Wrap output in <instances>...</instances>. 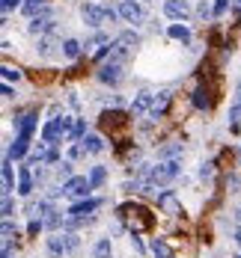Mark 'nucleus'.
<instances>
[{"label": "nucleus", "instance_id": "nucleus-1", "mask_svg": "<svg viewBox=\"0 0 241 258\" xmlns=\"http://www.w3.org/2000/svg\"><path fill=\"white\" fill-rule=\"evenodd\" d=\"M179 166L182 160H158V166H152V178L155 184H170V181L179 175Z\"/></svg>", "mask_w": 241, "mask_h": 258}, {"label": "nucleus", "instance_id": "nucleus-2", "mask_svg": "<svg viewBox=\"0 0 241 258\" xmlns=\"http://www.w3.org/2000/svg\"><path fill=\"white\" fill-rule=\"evenodd\" d=\"M63 193H69L72 199H86L92 193V184H89V178H83V175H72L69 181H63Z\"/></svg>", "mask_w": 241, "mask_h": 258}, {"label": "nucleus", "instance_id": "nucleus-3", "mask_svg": "<svg viewBox=\"0 0 241 258\" xmlns=\"http://www.w3.org/2000/svg\"><path fill=\"white\" fill-rule=\"evenodd\" d=\"M119 18L128 21V24H143L146 21V9L140 3H134V0H122L119 3Z\"/></svg>", "mask_w": 241, "mask_h": 258}, {"label": "nucleus", "instance_id": "nucleus-4", "mask_svg": "<svg viewBox=\"0 0 241 258\" xmlns=\"http://www.w3.org/2000/svg\"><path fill=\"white\" fill-rule=\"evenodd\" d=\"M80 18H83L86 27L99 30V27L105 24V6H99V3H83V6H80Z\"/></svg>", "mask_w": 241, "mask_h": 258}, {"label": "nucleus", "instance_id": "nucleus-5", "mask_svg": "<svg viewBox=\"0 0 241 258\" xmlns=\"http://www.w3.org/2000/svg\"><path fill=\"white\" fill-rule=\"evenodd\" d=\"M99 208H102V199H78L75 205L69 208L66 217H72V220H89V214L99 211Z\"/></svg>", "mask_w": 241, "mask_h": 258}, {"label": "nucleus", "instance_id": "nucleus-6", "mask_svg": "<svg viewBox=\"0 0 241 258\" xmlns=\"http://www.w3.org/2000/svg\"><path fill=\"white\" fill-rule=\"evenodd\" d=\"M95 78L102 80V83H110V86H116V83L122 80V62H116V59H110V62H102Z\"/></svg>", "mask_w": 241, "mask_h": 258}, {"label": "nucleus", "instance_id": "nucleus-7", "mask_svg": "<svg viewBox=\"0 0 241 258\" xmlns=\"http://www.w3.org/2000/svg\"><path fill=\"white\" fill-rule=\"evenodd\" d=\"M27 30H30L33 36H45V33H51V30H54L51 9H45L42 15H36V18H30V24H27Z\"/></svg>", "mask_w": 241, "mask_h": 258}, {"label": "nucleus", "instance_id": "nucleus-8", "mask_svg": "<svg viewBox=\"0 0 241 258\" xmlns=\"http://www.w3.org/2000/svg\"><path fill=\"white\" fill-rule=\"evenodd\" d=\"M164 15L173 18V21H185L187 15H190V6H187L185 0H164Z\"/></svg>", "mask_w": 241, "mask_h": 258}, {"label": "nucleus", "instance_id": "nucleus-9", "mask_svg": "<svg viewBox=\"0 0 241 258\" xmlns=\"http://www.w3.org/2000/svg\"><path fill=\"white\" fill-rule=\"evenodd\" d=\"M30 137H33V134H18V137H15V143L9 146L6 157H9V160H21V157L27 155V149H30Z\"/></svg>", "mask_w": 241, "mask_h": 258}, {"label": "nucleus", "instance_id": "nucleus-10", "mask_svg": "<svg viewBox=\"0 0 241 258\" xmlns=\"http://www.w3.org/2000/svg\"><path fill=\"white\" fill-rule=\"evenodd\" d=\"M60 137H66L63 128H60V119H51V122L42 128V140H45V143H51V146H57V140H60Z\"/></svg>", "mask_w": 241, "mask_h": 258}, {"label": "nucleus", "instance_id": "nucleus-11", "mask_svg": "<svg viewBox=\"0 0 241 258\" xmlns=\"http://www.w3.org/2000/svg\"><path fill=\"white\" fill-rule=\"evenodd\" d=\"M152 107H155L152 95H149V92H140V95L131 101V113L134 116H137V113H152Z\"/></svg>", "mask_w": 241, "mask_h": 258}, {"label": "nucleus", "instance_id": "nucleus-12", "mask_svg": "<svg viewBox=\"0 0 241 258\" xmlns=\"http://www.w3.org/2000/svg\"><path fill=\"white\" fill-rule=\"evenodd\" d=\"M80 146L86 149V155H99V152H105V140H102L99 134H86V137L80 140Z\"/></svg>", "mask_w": 241, "mask_h": 258}, {"label": "nucleus", "instance_id": "nucleus-13", "mask_svg": "<svg viewBox=\"0 0 241 258\" xmlns=\"http://www.w3.org/2000/svg\"><path fill=\"white\" fill-rule=\"evenodd\" d=\"M15 128H18V134H33V128H36V110L18 116V119H15Z\"/></svg>", "mask_w": 241, "mask_h": 258}, {"label": "nucleus", "instance_id": "nucleus-14", "mask_svg": "<svg viewBox=\"0 0 241 258\" xmlns=\"http://www.w3.org/2000/svg\"><path fill=\"white\" fill-rule=\"evenodd\" d=\"M48 6H45V0H24L21 3V12H24L27 18H36V15H42Z\"/></svg>", "mask_w": 241, "mask_h": 258}, {"label": "nucleus", "instance_id": "nucleus-15", "mask_svg": "<svg viewBox=\"0 0 241 258\" xmlns=\"http://www.w3.org/2000/svg\"><path fill=\"white\" fill-rule=\"evenodd\" d=\"M15 190V181H12V160L3 157V196H9Z\"/></svg>", "mask_w": 241, "mask_h": 258}, {"label": "nucleus", "instance_id": "nucleus-16", "mask_svg": "<svg viewBox=\"0 0 241 258\" xmlns=\"http://www.w3.org/2000/svg\"><path fill=\"white\" fill-rule=\"evenodd\" d=\"M80 51H83V45H80L78 39H66V42H63V56H66V59H78Z\"/></svg>", "mask_w": 241, "mask_h": 258}, {"label": "nucleus", "instance_id": "nucleus-17", "mask_svg": "<svg viewBox=\"0 0 241 258\" xmlns=\"http://www.w3.org/2000/svg\"><path fill=\"white\" fill-rule=\"evenodd\" d=\"M229 119H232V131L241 128V86L235 89V101L229 107Z\"/></svg>", "mask_w": 241, "mask_h": 258}, {"label": "nucleus", "instance_id": "nucleus-18", "mask_svg": "<svg viewBox=\"0 0 241 258\" xmlns=\"http://www.w3.org/2000/svg\"><path fill=\"white\" fill-rule=\"evenodd\" d=\"M170 36H173V39H179L182 45L190 42V30H187V24H182V21H179V24H170Z\"/></svg>", "mask_w": 241, "mask_h": 258}, {"label": "nucleus", "instance_id": "nucleus-19", "mask_svg": "<svg viewBox=\"0 0 241 258\" xmlns=\"http://www.w3.org/2000/svg\"><path fill=\"white\" fill-rule=\"evenodd\" d=\"M86 178H89V184H92V190H99V187L105 184V178H107V169H105V166H92Z\"/></svg>", "mask_w": 241, "mask_h": 258}, {"label": "nucleus", "instance_id": "nucleus-20", "mask_svg": "<svg viewBox=\"0 0 241 258\" xmlns=\"http://www.w3.org/2000/svg\"><path fill=\"white\" fill-rule=\"evenodd\" d=\"M209 104H212L209 92H206L203 86H197V89H194V107H197V110H209Z\"/></svg>", "mask_w": 241, "mask_h": 258}, {"label": "nucleus", "instance_id": "nucleus-21", "mask_svg": "<svg viewBox=\"0 0 241 258\" xmlns=\"http://www.w3.org/2000/svg\"><path fill=\"white\" fill-rule=\"evenodd\" d=\"M152 255L155 258H173V249L167 246V240L155 237V240H152Z\"/></svg>", "mask_w": 241, "mask_h": 258}, {"label": "nucleus", "instance_id": "nucleus-22", "mask_svg": "<svg viewBox=\"0 0 241 258\" xmlns=\"http://www.w3.org/2000/svg\"><path fill=\"white\" fill-rule=\"evenodd\" d=\"M18 193L21 196H30L33 193V175H30V169H21V181H18Z\"/></svg>", "mask_w": 241, "mask_h": 258}, {"label": "nucleus", "instance_id": "nucleus-23", "mask_svg": "<svg viewBox=\"0 0 241 258\" xmlns=\"http://www.w3.org/2000/svg\"><path fill=\"white\" fill-rule=\"evenodd\" d=\"M167 104H170V92H161V98L155 101V107H152V113H149V116H152V119H161V116H164V110H167Z\"/></svg>", "mask_w": 241, "mask_h": 258}, {"label": "nucleus", "instance_id": "nucleus-24", "mask_svg": "<svg viewBox=\"0 0 241 258\" xmlns=\"http://www.w3.org/2000/svg\"><path fill=\"white\" fill-rule=\"evenodd\" d=\"M83 137H86V122H83V119H75V128L69 134V143H80Z\"/></svg>", "mask_w": 241, "mask_h": 258}, {"label": "nucleus", "instance_id": "nucleus-25", "mask_svg": "<svg viewBox=\"0 0 241 258\" xmlns=\"http://www.w3.org/2000/svg\"><path fill=\"white\" fill-rule=\"evenodd\" d=\"M92 255H95V258H110V237H102V240L95 243Z\"/></svg>", "mask_w": 241, "mask_h": 258}, {"label": "nucleus", "instance_id": "nucleus-26", "mask_svg": "<svg viewBox=\"0 0 241 258\" xmlns=\"http://www.w3.org/2000/svg\"><path fill=\"white\" fill-rule=\"evenodd\" d=\"M48 249H51L54 255H63L66 252V237H51L48 240Z\"/></svg>", "mask_w": 241, "mask_h": 258}, {"label": "nucleus", "instance_id": "nucleus-27", "mask_svg": "<svg viewBox=\"0 0 241 258\" xmlns=\"http://www.w3.org/2000/svg\"><path fill=\"white\" fill-rule=\"evenodd\" d=\"M57 175L63 181L72 178V160H60V163H57Z\"/></svg>", "mask_w": 241, "mask_h": 258}, {"label": "nucleus", "instance_id": "nucleus-28", "mask_svg": "<svg viewBox=\"0 0 241 258\" xmlns=\"http://www.w3.org/2000/svg\"><path fill=\"white\" fill-rule=\"evenodd\" d=\"M161 205L167 208V211H170V214H176V211H179V205H176V199H173V193H161V199H158Z\"/></svg>", "mask_w": 241, "mask_h": 258}, {"label": "nucleus", "instance_id": "nucleus-29", "mask_svg": "<svg viewBox=\"0 0 241 258\" xmlns=\"http://www.w3.org/2000/svg\"><path fill=\"white\" fill-rule=\"evenodd\" d=\"M197 15H200V18H203V21H209V18H214V6H209V3H206V0H203V3H200V6H197Z\"/></svg>", "mask_w": 241, "mask_h": 258}, {"label": "nucleus", "instance_id": "nucleus-30", "mask_svg": "<svg viewBox=\"0 0 241 258\" xmlns=\"http://www.w3.org/2000/svg\"><path fill=\"white\" fill-rule=\"evenodd\" d=\"M0 211H3V220H12V214H15L12 196H3V205H0Z\"/></svg>", "mask_w": 241, "mask_h": 258}, {"label": "nucleus", "instance_id": "nucleus-31", "mask_svg": "<svg viewBox=\"0 0 241 258\" xmlns=\"http://www.w3.org/2000/svg\"><path fill=\"white\" fill-rule=\"evenodd\" d=\"M3 80H6V83H12V80L18 83V80H21V72L12 69V66H3Z\"/></svg>", "mask_w": 241, "mask_h": 258}, {"label": "nucleus", "instance_id": "nucleus-32", "mask_svg": "<svg viewBox=\"0 0 241 258\" xmlns=\"http://www.w3.org/2000/svg\"><path fill=\"white\" fill-rule=\"evenodd\" d=\"M42 229H45V223H42V220H36V217H33V220H30V226H27V234H30V237H36V234L42 232Z\"/></svg>", "mask_w": 241, "mask_h": 258}, {"label": "nucleus", "instance_id": "nucleus-33", "mask_svg": "<svg viewBox=\"0 0 241 258\" xmlns=\"http://www.w3.org/2000/svg\"><path fill=\"white\" fill-rule=\"evenodd\" d=\"M0 232H3V240H12V237H15V226H12V220H3V229H0Z\"/></svg>", "mask_w": 241, "mask_h": 258}, {"label": "nucleus", "instance_id": "nucleus-34", "mask_svg": "<svg viewBox=\"0 0 241 258\" xmlns=\"http://www.w3.org/2000/svg\"><path fill=\"white\" fill-rule=\"evenodd\" d=\"M21 3H24V0H0V9H3V15H9V12H12L15 6H21Z\"/></svg>", "mask_w": 241, "mask_h": 258}, {"label": "nucleus", "instance_id": "nucleus-35", "mask_svg": "<svg viewBox=\"0 0 241 258\" xmlns=\"http://www.w3.org/2000/svg\"><path fill=\"white\" fill-rule=\"evenodd\" d=\"M212 6H214V18H220V15L229 9V0H214Z\"/></svg>", "mask_w": 241, "mask_h": 258}, {"label": "nucleus", "instance_id": "nucleus-36", "mask_svg": "<svg viewBox=\"0 0 241 258\" xmlns=\"http://www.w3.org/2000/svg\"><path fill=\"white\" fill-rule=\"evenodd\" d=\"M116 18H119V9H113V6H105V21H110V24H113Z\"/></svg>", "mask_w": 241, "mask_h": 258}, {"label": "nucleus", "instance_id": "nucleus-37", "mask_svg": "<svg viewBox=\"0 0 241 258\" xmlns=\"http://www.w3.org/2000/svg\"><path fill=\"white\" fill-rule=\"evenodd\" d=\"M63 237H66V249H78V237H75V234H63Z\"/></svg>", "mask_w": 241, "mask_h": 258}, {"label": "nucleus", "instance_id": "nucleus-38", "mask_svg": "<svg viewBox=\"0 0 241 258\" xmlns=\"http://www.w3.org/2000/svg\"><path fill=\"white\" fill-rule=\"evenodd\" d=\"M0 92H3V98H15V89H12V83H3V89H0Z\"/></svg>", "mask_w": 241, "mask_h": 258}, {"label": "nucleus", "instance_id": "nucleus-39", "mask_svg": "<svg viewBox=\"0 0 241 258\" xmlns=\"http://www.w3.org/2000/svg\"><path fill=\"white\" fill-rule=\"evenodd\" d=\"M51 48H54V45L48 42V39H42V42H39V51H42V53H51Z\"/></svg>", "mask_w": 241, "mask_h": 258}, {"label": "nucleus", "instance_id": "nucleus-40", "mask_svg": "<svg viewBox=\"0 0 241 258\" xmlns=\"http://www.w3.org/2000/svg\"><path fill=\"white\" fill-rule=\"evenodd\" d=\"M200 175L206 178V175H212V163H203V169H200Z\"/></svg>", "mask_w": 241, "mask_h": 258}, {"label": "nucleus", "instance_id": "nucleus-41", "mask_svg": "<svg viewBox=\"0 0 241 258\" xmlns=\"http://www.w3.org/2000/svg\"><path fill=\"white\" fill-rule=\"evenodd\" d=\"M235 243H238V246H241V232H235Z\"/></svg>", "mask_w": 241, "mask_h": 258}, {"label": "nucleus", "instance_id": "nucleus-42", "mask_svg": "<svg viewBox=\"0 0 241 258\" xmlns=\"http://www.w3.org/2000/svg\"><path fill=\"white\" fill-rule=\"evenodd\" d=\"M232 3H235V9H241V0H232Z\"/></svg>", "mask_w": 241, "mask_h": 258}, {"label": "nucleus", "instance_id": "nucleus-43", "mask_svg": "<svg viewBox=\"0 0 241 258\" xmlns=\"http://www.w3.org/2000/svg\"><path fill=\"white\" fill-rule=\"evenodd\" d=\"M238 217H241V208H238Z\"/></svg>", "mask_w": 241, "mask_h": 258}]
</instances>
